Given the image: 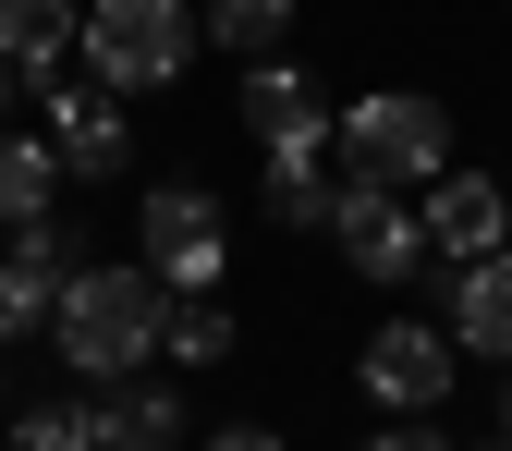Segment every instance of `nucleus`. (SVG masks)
Here are the masks:
<instances>
[{
	"mask_svg": "<svg viewBox=\"0 0 512 451\" xmlns=\"http://www.w3.org/2000/svg\"><path fill=\"white\" fill-rule=\"evenodd\" d=\"M354 451H452V439H427V427L403 415V427H378V439H354Z\"/></svg>",
	"mask_w": 512,
	"mask_h": 451,
	"instance_id": "obj_19",
	"label": "nucleus"
},
{
	"mask_svg": "<svg viewBox=\"0 0 512 451\" xmlns=\"http://www.w3.org/2000/svg\"><path fill=\"white\" fill-rule=\"evenodd\" d=\"M135 256H147L171 293H220L232 281V220H220V196H208L196 171H171V183L135 196Z\"/></svg>",
	"mask_w": 512,
	"mask_h": 451,
	"instance_id": "obj_4",
	"label": "nucleus"
},
{
	"mask_svg": "<svg viewBox=\"0 0 512 451\" xmlns=\"http://www.w3.org/2000/svg\"><path fill=\"white\" fill-rule=\"evenodd\" d=\"M415 220H427V256H439V269H464V256H500L512 244V196H500V183L488 171H439V183H415Z\"/></svg>",
	"mask_w": 512,
	"mask_h": 451,
	"instance_id": "obj_9",
	"label": "nucleus"
},
{
	"mask_svg": "<svg viewBox=\"0 0 512 451\" xmlns=\"http://www.w3.org/2000/svg\"><path fill=\"white\" fill-rule=\"evenodd\" d=\"M13 451H98L86 391H74V403H25V415H13Z\"/></svg>",
	"mask_w": 512,
	"mask_h": 451,
	"instance_id": "obj_18",
	"label": "nucleus"
},
{
	"mask_svg": "<svg viewBox=\"0 0 512 451\" xmlns=\"http://www.w3.org/2000/svg\"><path fill=\"white\" fill-rule=\"evenodd\" d=\"M500 439H512V391H500Z\"/></svg>",
	"mask_w": 512,
	"mask_h": 451,
	"instance_id": "obj_22",
	"label": "nucleus"
},
{
	"mask_svg": "<svg viewBox=\"0 0 512 451\" xmlns=\"http://www.w3.org/2000/svg\"><path fill=\"white\" fill-rule=\"evenodd\" d=\"M13 86H25V74H13V61H0V110H13Z\"/></svg>",
	"mask_w": 512,
	"mask_h": 451,
	"instance_id": "obj_21",
	"label": "nucleus"
},
{
	"mask_svg": "<svg viewBox=\"0 0 512 451\" xmlns=\"http://www.w3.org/2000/svg\"><path fill=\"white\" fill-rule=\"evenodd\" d=\"M49 305H61V269H49L37 244H13V256H0V354L49 342Z\"/></svg>",
	"mask_w": 512,
	"mask_h": 451,
	"instance_id": "obj_14",
	"label": "nucleus"
},
{
	"mask_svg": "<svg viewBox=\"0 0 512 451\" xmlns=\"http://www.w3.org/2000/svg\"><path fill=\"white\" fill-rule=\"evenodd\" d=\"M159 354H171V366H220V354H232V317H220L208 293H171V342H159Z\"/></svg>",
	"mask_w": 512,
	"mask_h": 451,
	"instance_id": "obj_16",
	"label": "nucleus"
},
{
	"mask_svg": "<svg viewBox=\"0 0 512 451\" xmlns=\"http://www.w3.org/2000/svg\"><path fill=\"white\" fill-rule=\"evenodd\" d=\"M354 391H366L378 415L452 403V330H427V317H378V330L354 342Z\"/></svg>",
	"mask_w": 512,
	"mask_h": 451,
	"instance_id": "obj_8",
	"label": "nucleus"
},
{
	"mask_svg": "<svg viewBox=\"0 0 512 451\" xmlns=\"http://www.w3.org/2000/svg\"><path fill=\"white\" fill-rule=\"evenodd\" d=\"M293 13H305V0H196L208 49H232V61H269V49L293 37Z\"/></svg>",
	"mask_w": 512,
	"mask_h": 451,
	"instance_id": "obj_15",
	"label": "nucleus"
},
{
	"mask_svg": "<svg viewBox=\"0 0 512 451\" xmlns=\"http://www.w3.org/2000/svg\"><path fill=\"white\" fill-rule=\"evenodd\" d=\"M0 403H13V378H0Z\"/></svg>",
	"mask_w": 512,
	"mask_h": 451,
	"instance_id": "obj_23",
	"label": "nucleus"
},
{
	"mask_svg": "<svg viewBox=\"0 0 512 451\" xmlns=\"http://www.w3.org/2000/svg\"><path fill=\"white\" fill-rule=\"evenodd\" d=\"M208 49L196 0H86V37H74V74H98L110 98H171L183 61Z\"/></svg>",
	"mask_w": 512,
	"mask_h": 451,
	"instance_id": "obj_2",
	"label": "nucleus"
},
{
	"mask_svg": "<svg viewBox=\"0 0 512 451\" xmlns=\"http://www.w3.org/2000/svg\"><path fill=\"white\" fill-rule=\"evenodd\" d=\"M330 244L354 256V281H366V293H403V281L439 269L415 196H403V183H378V171H342V196H330Z\"/></svg>",
	"mask_w": 512,
	"mask_h": 451,
	"instance_id": "obj_5",
	"label": "nucleus"
},
{
	"mask_svg": "<svg viewBox=\"0 0 512 451\" xmlns=\"http://www.w3.org/2000/svg\"><path fill=\"white\" fill-rule=\"evenodd\" d=\"M196 451H281V427H208Z\"/></svg>",
	"mask_w": 512,
	"mask_h": 451,
	"instance_id": "obj_20",
	"label": "nucleus"
},
{
	"mask_svg": "<svg viewBox=\"0 0 512 451\" xmlns=\"http://www.w3.org/2000/svg\"><path fill=\"white\" fill-rule=\"evenodd\" d=\"M342 171H378V183H439L452 171V110H439L427 86H366L342 98Z\"/></svg>",
	"mask_w": 512,
	"mask_h": 451,
	"instance_id": "obj_3",
	"label": "nucleus"
},
{
	"mask_svg": "<svg viewBox=\"0 0 512 451\" xmlns=\"http://www.w3.org/2000/svg\"><path fill=\"white\" fill-rule=\"evenodd\" d=\"M49 342H61V366H74L86 391L147 378L159 342H171V281L147 256H86V269L61 281V305H49Z\"/></svg>",
	"mask_w": 512,
	"mask_h": 451,
	"instance_id": "obj_1",
	"label": "nucleus"
},
{
	"mask_svg": "<svg viewBox=\"0 0 512 451\" xmlns=\"http://www.w3.org/2000/svg\"><path fill=\"white\" fill-rule=\"evenodd\" d=\"M488 451H512V439H488Z\"/></svg>",
	"mask_w": 512,
	"mask_h": 451,
	"instance_id": "obj_24",
	"label": "nucleus"
},
{
	"mask_svg": "<svg viewBox=\"0 0 512 451\" xmlns=\"http://www.w3.org/2000/svg\"><path fill=\"white\" fill-rule=\"evenodd\" d=\"M256 196H269L281 232H330V196H342V183H330V171H269Z\"/></svg>",
	"mask_w": 512,
	"mask_h": 451,
	"instance_id": "obj_17",
	"label": "nucleus"
},
{
	"mask_svg": "<svg viewBox=\"0 0 512 451\" xmlns=\"http://www.w3.org/2000/svg\"><path fill=\"white\" fill-rule=\"evenodd\" d=\"M86 427H98V451H183V391L110 378V391H86Z\"/></svg>",
	"mask_w": 512,
	"mask_h": 451,
	"instance_id": "obj_11",
	"label": "nucleus"
},
{
	"mask_svg": "<svg viewBox=\"0 0 512 451\" xmlns=\"http://www.w3.org/2000/svg\"><path fill=\"white\" fill-rule=\"evenodd\" d=\"M37 220H61V159L49 135H0V232H37Z\"/></svg>",
	"mask_w": 512,
	"mask_h": 451,
	"instance_id": "obj_13",
	"label": "nucleus"
},
{
	"mask_svg": "<svg viewBox=\"0 0 512 451\" xmlns=\"http://www.w3.org/2000/svg\"><path fill=\"white\" fill-rule=\"evenodd\" d=\"M452 354H500L512 366V244L452 269Z\"/></svg>",
	"mask_w": 512,
	"mask_h": 451,
	"instance_id": "obj_12",
	"label": "nucleus"
},
{
	"mask_svg": "<svg viewBox=\"0 0 512 451\" xmlns=\"http://www.w3.org/2000/svg\"><path fill=\"white\" fill-rule=\"evenodd\" d=\"M25 98H37V135H49L61 183H122L135 171V98H110L98 74H49Z\"/></svg>",
	"mask_w": 512,
	"mask_h": 451,
	"instance_id": "obj_7",
	"label": "nucleus"
},
{
	"mask_svg": "<svg viewBox=\"0 0 512 451\" xmlns=\"http://www.w3.org/2000/svg\"><path fill=\"white\" fill-rule=\"evenodd\" d=\"M74 37H86V0H0V61H13L25 86L74 74Z\"/></svg>",
	"mask_w": 512,
	"mask_h": 451,
	"instance_id": "obj_10",
	"label": "nucleus"
},
{
	"mask_svg": "<svg viewBox=\"0 0 512 451\" xmlns=\"http://www.w3.org/2000/svg\"><path fill=\"white\" fill-rule=\"evenodd\" d=\"M244 135L269 147V171H330V147H342V98L305 74V61H244Z\"/></svg>",
	"mask_w": 512,
	"mask_h": 451,
	"instance_id": "obj_6",
	"label": "nucleus"
}]
</instances>
